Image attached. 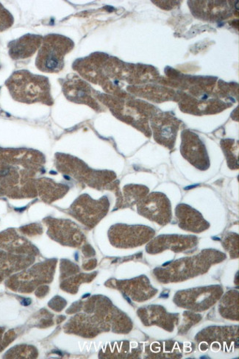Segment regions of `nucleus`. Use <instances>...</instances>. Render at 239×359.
<instances>
[{
	"instance_id": "nucleus-13",
	"label": "nucleus",
	"mask_w": 239,
	"mask_h": 359,
	"mask_svg": "<svg viewBox=\"0 0 239 359\" xmlns=\"http://www.w3.org/2000/svg\"><path fill=\"white\" fill-rule=\"evenodd\" d=\"M176 217L179 219V226L186 231L200 233L209 227L201 214L186 205H179L176 208Z\"/></svg>"
},
{
	"instance_id": "nucleus-14",
	"label": "nucleus",
	"mask_w": 239,
	"mask_h": 359,
	"mask_svg": "<svg viewBox=\"0 0 239 359\" xmlns=\"http://www.w3.org/2000/svg\"><path fill=\"white\" fill-rule=\"evenodd\" d=\"M153 126L155 138L158 142L163 145H173L172 140H175L177 130V121H172L170 118H161L160 121H155Z\"/></svg>"
},
{
	"instance_id": "nucleus-5",
	"label": "nucleus",
	"mask_w": 239,
	"mask_h": 359,
	"mask_svg": "<svg viewBox=\"0 0 239 359\" xmlns=\"http://www.w3.org/2000/svg\"><path fill=\"white\" fill-rule=\"evenodd\" d=\"M155 231L146 226H128L116 224L109 231L111 244L119 248H131L143 245L153 238Z\"/></svg>"
},
{
	"instance_id": "nucleus-11",
	"label": "nucleus",
	"mask_w": 239,
	"mask_h": 359,
	"mask_svg": "<svg viewBox=\"0 0 239 359\" xmlns=\"http://www.w3.org/2000/svg\"><path fill=\"white\" fill-rule=\"evenodd\" d=\"M42 41L43 38L41 36L25 35L9 43V55L14 60L32 57L41 48Z\"/></svg>"
},
{
	"instance_id": "nucleus-7",
	"label": "nucleus",
	"mask_w": 239,
	"mask_h": 359,
	"mask_svg": "<svg viewBox=\"0 0 239 359\" xmlns=\"http://www.w3.org/2000/svg\"><path fill=\"white\" fill-rule=\"evenodd\" d=\"M72 210L86 226L93 227L108 212L107 200L95 201L87 196H82L73 205Z\"/></svg>"
},
{
	"instance_id": "nucleus-1",
	"label": "nucleus",
	"mask_w": 239,
	"mask_h": 359,
	"mask_svg": "<svg viewBox=\"0 0 239 359\" xmlns=\"http://www.w3.org/2000/svg\"><path fill=\"white\" fill-rule=\"evenodd\" d=\"M225 259L220 252L205 250L198 256L176 261L165 269H157L154 273L163 283L182 281L205 273L212 264Z\"/></svg>"
},
{
	"instance_id": "nucleus-10",
	"label": "nucleus",
	"mask_w": 239,
	"mask_h": 359,
	"mask_svg": "<svg viewBox=\"0 0 239 359\" xmlns=\"http://www.w3.org/2000/svg\"><path fill=\"white\" fill-rule=\"evenodd\" d=\"M139 314L146 325H157L169 332L173 331L178 321L177 314L168 313L162 307L157 306L140 309Z\"/></svg>"
},
{
	"instance_id": "nucleus-9",
	"label": "nucleus",
	"mask_w": 239,
	"mask_h": 359,
	"mask_svg": "<svg viewBox=\"0 0 239 359\" xmlns=\"http://www.w3.org/2000/svg\"><path fill=\"white\" fill-rule=\"evenodd\" d=\"M182 154L199 170H204L209 167V161L205 146L196 134L189 131L187 133H184Z\"/></svg>"
},
{
	"instance_id": "nucleus-4",
	"label": "nucleus",
	"mask_w": 239,
	"mask_h": 359,
	"mask_svg": "<svg viewBox=\"0 0 239 359\" xmlns=\"http://www.w3.org/2000/svg\"><path fill=\"white\" fill-rule=\"evenodd\" d=\"M223 292L219 286L182 291L175 294V302L180 307L194 311L207 310L220 298Z\"/></svg>"
},
{
	"instance_id": "nucleus-16",
	"label": "nucleus",
	"mask_w": 239,
	"mask_h": 359,
	"mask_svg": "<svg viewBox=\"0 0 239 359\" xmlns=\"http://www.w3.org/2000/svg\"><path fill=\"white\" fill-rule=\"evenodd\" d=\"M13 23L12 15L0 4V32H3L11 27Z\"/></svg>"
},
{
	"instance_id": "nucleus-8",
	"label": "nucleus",
	"mask_w": 239,
	"mask_h": 359,
	"mask_svg": "<svg viewBox=\"0 0 239 359\" xmlns=\"http://www.w3.org/2000/svg\"><path fill=\"white\" fill-rule=\"evenodd\" d=\"M198 244V239L189 236H158L146 247V251L155 254L164 250H172L175 252H182L191 249Z\"/></svg>"
},
{
	"instance_id": "nucleus-15",
	"label": "nucleus",
	"mask_w": 239,
	"mask_h": 359,
	"mask_svg": "<svg viewBox=\"0 0 239 359\" xmlns=\"http://www.w3.org/2000/svg\"><path fill=\"white\" fill-rule=\"evenodd\" d=\"M221 316L229 320H238V293L231 291L223 297L219 306Z\"/></svg>"
},
{
	"instance_id": "nucleus-3",
	"label": "nucleus",
	"mask_w": 239,
	"mask_h": 359,
	"mask_svg": "<svg viewBox=\"0 0 239 359\" xmlns=\"http://www.w3.org/2000/svg\"><path fill=\"white\" fill-rule=\"evenodd\" d=\"M74 48L73 41L58 34H50L43 39L36 58L37 68L46 73H58L64 67V57Z\"/></svg>"
},
{
	"instance_id": "nucleus-6",
	"label": "nucleus",
	"mask_w": 239,
	"mask_h": 359,
	"mask_svg": "<svg viewBox=\"0 0 239 359\" xmlns=\"http://www.w3.org/2000/svg\"><path fill=\"white\" fill-rule=\"evenodd\" d=\"M140 215L149 220L165 226L172 219V206L165 194L161 192L149 194L138 204Z\"/></svg>"
},
{
	"instance_id": "nucleus-12",
	"label": "nucleus",
	"mask_w": 239,
	"mask_h": 359,
	"mask_svg": "<svg viewBox=\"0 0 239 359\" xmlns=\"http://www.w3.org/2000/svg\"><path fill=\"white\" fill-rule=\"evenodd\" d=\"M117 287L130 296L133 301L142 302L153 297L157 290L151 287L148 278L140 277L128 281L117 282Z\"/></svg>"
},
{
	"instance_id": "nucleus-2",
	"label": "nucleus",
	"mask_w": 239,
	"mask_h": 359,
	"mask_svg": "<svg viewBox=\"0 0 239 359\" xmlns=\"http://www.w3.org/2000/svg\"><path fill=\"white\" fill-rule=\"evenodd\" d=\"M6 86L15 100L26 103L52 104L49 79L28 71L14 72Z\"/></svg>"
}]
</instances>
